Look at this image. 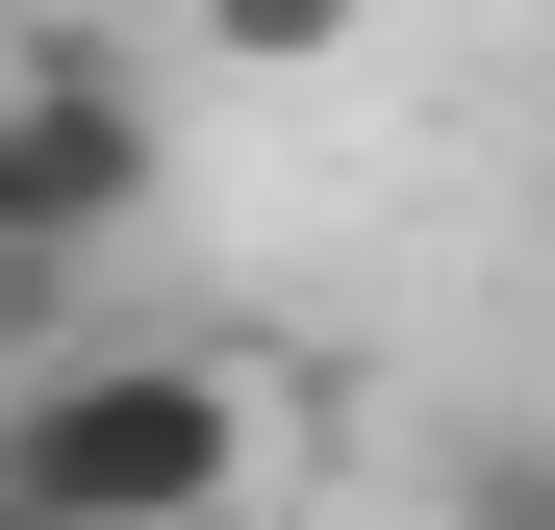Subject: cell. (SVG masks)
I'll return each instance as SVG.
<instances>
[{"label": "cell", "mask_w": 555, "mask_h": 530, "mask_svg": "<svg viewBox=\"0 0 555 530\" xmlns=\"http://www.w3.org/2000/svg\"><path fill=\"white\" fill-rule=\"evenodd\" d=\"M429 505H454V530H555V429H530V404H505V429H454V480H429Z\"/></svg>", "instance_id": "cell-4"}, {"label": "cell", "mask_w": 555, "mask_h": 530, "mask_svg": "<svg viewBox=\"0 0 555 530\" xmlns=\"http://www.w3.org/2000/svg\"><path fill=\"white\" fill-rule=\"evenodd\" d=\"M253 379L228 353H177V328H76L0 379V505L26 530H253Z\"/></svg>", "instance_id": "cell-1"}, {"label": "cell", "mask_w": 555, "mask_h": 530, "mask_svg": "<svg viewBox=\"0 0 555 530\" xmlns=\"http://www.w3.org/2000/svg\"><path fill=\"white\" fill-rule=\"evenodd\" d=\"M152 177H177V127H152V76L102 26H26V51H0V253L102 279V253L152 228Z\"/></svg>", "instance_id": "cell-2"}, {"label": "cell", "mask_w": 555, "mask_h": 530, "mask_svg": "<svg viewBox=\"0 0 555 530\" xmlns=\"http://www.w3.org/2000/svg\"><path fill=\"white\" fill-rule=\"evenodd\" d=\"M177 26H203V51H228V76H328V51H353V26H379V0H177Z\"/></svg>", "instance_id": "cell-3"}, {"label": "cell", "mask_w": 555, "mask_h": 530, "mask_svg": "<svg viewBox=\"0 0 555 530\" xmlns=\"http://www.w3.org/2000/svg\"><path fill=\"white\" fill-rule=\"evenodd\" d=\"M0 530H26V505H0Z\"/></svg>", "instance_id": "cell-5"}]
</instances>
